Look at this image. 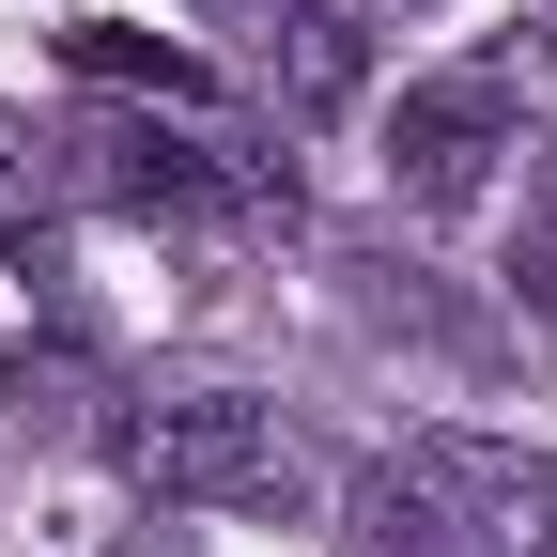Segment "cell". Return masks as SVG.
Masks as SVG:
<instances>
[{"label": "cell", "instance_id": "1", "mask_svg": "<svg viewBox=\"0 0 557 557\" xmlns=\"http://www.w3.org/2000/svg\"><path fill=\"white\" fill-rule=\"evenodd\" d=\"M124 465L171 511H310V434L263 387H171L124 418Z\"/></svg>", "mask_w": 557, "mask_h": 557}, {"label": "cell", "instance_id": "2", "mask_svg": "<svg viewBox=\"0 0 557 557\" xmlns=\"http://www.w3.org/2000/svg\"><path fill=\"white\" fill-rule=\"evenodd\" d=\"M527 109H542V47H465V62H434V78H403V109H387V201L403 218H465V201L496 186V156L527 139Z\"/></svg>", "mask_w": 557, "mask_h": 557}, {"label": "cell", "instance_id": "3", "mask_svg": "<svg viewBox=\"0 0 557 557\" xmlns=\"http://www.w3.org/2000/svg\"><path fill=\"white\" fill-rule=\"evenodd\" d=\"M387 480H403L465 557H542V542H557V465H542L527 434H465V418H434V434L387 449Z\"/></svg>", "mask_w": 557, "mask_h": 557}, {"label": "cell", "instance_id": "4", "mask_svg": "<svg viewBox=\"0 0 557 557\" xmlns=\"http://www.w3.org/2000/svg\"><path fill=\"white\" fill-rule=\"evenodd\" d=\"M94 156H109L124 201H218V186H233V171H201V139H156V124H109Z\"/></svg>", "mask_w": 557, "mask_h": 557}, {"label": "cell", "instance_id": "5", "mask_svg": "<svg viewBox=\"0 0 557 557\" xmlns=\"http://www.w3.org/2000/svg\"><path fill=\"white\" fill-rule=\"evenodd\" d=\"M357 557H465V542H449V527H434V511H418L403 480L372 465V496H357Z\"/></svg>", "mask_w": 557, "mask_h": 557}, {"label": "cell", "instance_id": "6", "mask_svg": "<svg viewBox=\"0 0 557 557\" xmlns=\"http://www.w3.org/2000/svg\"><path fill=\"white\" fill-rule=\"evenodd\" d=\"M542 263H557V156H542Z\"/></svg>", "mask_w": 557, "mask_h": 557}, {"label": "cell", "instance_id": "7", "mask_svg": "<svg viewBox=\"0 0 557 557\" xmlns=\"http://www.w3.org/2000/svg\"><path fill=\"white\" fill-rule=\"evenodd\" d=\"M372 16H434V0H372Z\"/></svg>", "mask_w": 557, "mask_h": 557}]
</instances>
